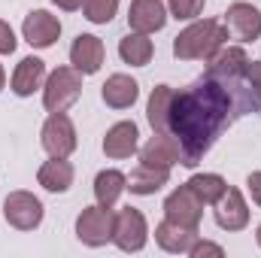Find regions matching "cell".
Wrapping results in <instances>:
<instances>
[{
  "mask_svg": "<svg viewBox=\"0 0 261 258\" xmlns=\"http://www.w3.org/2000/svg\"><path fill=\"white\" fill-rule=\"evenodd\" d=\"M243 100L249 113H261V61H249L243 70Z\"/></svg>",
  "mask_w": 261,
  "mask_h": 258,
  "instance_id": "obj_25",
  "label": "cell"
},
{
  "mask_svg": "<svg viewBox=\"0 0 261 258\" xmlns=\"http://www.w3.org/2000/svg\"><path fill=\"white\" fill-rule=\"evenodd\" d=\"M82 6H85V18L94 24H107L119 12V0H85Z\"/></svg>",
  "mask_w": 261,
  "mask_h": 258,
  "instance_id": "obj_26",
  "label": "cell"
},
{
  "mask_svg": "<svg viewBox=\"0 0 261 258\" xmlns=\"http://www.w3.org/2000/svg\"><path fill=\"white\" fill-rule=\"evenodd\" d=\"M37 179H40V186H43L46 192L61 194L73 186V164H70L67 158H52V161H46V164L40 167Z\"/></svg>",
  "mask_w": 261,
  "mask_h": 258,
  "instance_id": "obj_19",
  "label": "cell"
},
{
  "mask_svg": "<svg viewBox=\"0 0 261 258\" xmlns=\"http://www.w3.org/2000/svg\"><path fill=\"white\" fill-rule=\"evenodd\" d=\"M164 216H167L170 222L182 225V228H195L197 231L200 216H203V200H200L189 186H179L176 192L164 200Z\"/></svg>",
  "mask_w": 261,
  "mask_h": 258,
  "instance_id": "obj_8",
  "label": "cell"
},
{
  "mask_svg": "<svg viewBox=\"0 0 261 258\" xmlns=\"http://www.w3.org/2000/svg\"><path fill=\"white\" fill-rule=\"evenodd\" d=\"M203 3L206 0H167V6H170V15L179 21H192V18H197L200 12H203Z\"/></svg>",
  "mask_w": 261,
  "mask_h": 258,
  "instance_id": "obj_27",
  "label": "cell"
},
{
  "mask_svg": "<svg viewBox=\"0 0 261 258\" xmlns=\"http://www.w3.org/2000/svg\"><path fill=\"white\" fill-rule=\"evenodd\" d=\"M103 43L94 37V34H79L70 46V64L76 67L82 76H91L97 73L100 64H103Z\"/></svg>",
  "mask_w": 261,
  "mask_h": 258,
  "instance_id": "obj_13",
  "label": "cell"
},
{
  "mask_svg": "<svg viewBox=\"0 0 261 258\" xmlns=\"http://www.w3.org/2000/svg\"><path fill=\"white\" fill-rule=\"evenodd\" d=\"M216 225L225 231H243L249 225V207L240 189H225V194L216 200Z\"/></svg>",
  "mask_w": 261,
  "mask_h": 258,
  "instance_id": "obj_10",
  "label": "cell"
},
{
  "mask_svg": "<svg viewBox=\"0 0 261 258\" xmlns=\"http://www.w3.org/2000/svg\"><path fill=\"white\" fill-rule=\"evenodd\" d=\"M137 137H140V131L134 122H119V125H113V128L107 131V137H103V152H107V158H130L134 152H137Z\"/></svg>",
  "mask_w": 261,
  "mask_h": 258,
  "instance_id": "obj_16",
  "label": "cell"
},
{
  "mask_svg": "<svg viewBox=\"0 0 261 258\" xmlns=\"http://www.w3.org/2000/svg\"><path fill=\"white\" fill-rule=\"evenodd\" d=\"M82 94V73L76 67H58L43 88V107L49 113H67Z\"/></svg>",
  "mask_w": 261,
  "mask_h": 258,
  "instance_id": "obj_3",
  "label": "cell"
},
{
  "mask_svg": "<svg viewBox=\"0 0 261 258\" xmlns=\"http://www.w3.org/2000/svg\"><path fill=\"white\" fill-rule=\"evenodd\" d=\"M3 85H6V73H3V67H0V91H3Z\"/></svg>",
  "mask_w": 261,
  "mask_h": 258,
  "instance_id": "obj_32",
  "label": "cell"
},
{
  "mask_svg": "<svg viewBox=\"0 0 261 258\" xmlns=\"http://www.w3.org/2000/svg\"><path fill=\"white\" fill-rule=\"evenodd\" d=\"M40 137H43V149L52 158H67L76 149V128L67 113H49Z\"/></svg>",
  "mask_w": 261,
  "mask_h": 258,
  "instance_id": "obj_7",
  "label": "cell"
},
{
  "mask_svg": "<svg viewBox=\"0 0 261 258\" xmlns=\"http://www.w3.org/2000/svg\"><path fill=\"white\" fill-rule=\"evenodd\" d=\"M15 52V34L6 21H0V55H12Z\"/></svg>",
  "mask_w": 261,
  "mask_h": 258,
  "instance_id": "obj_29",
  "label": "cell"
},
{
  "mask_svg": "<svg viewBox=\"0 0 261 258\" xmlns=\"http://www.w3.org/2000/svg\"><path fill=\"white\" fill-rule=\"evenodd\" d=\"M155 240H158V246H161L164 252H189L197 240V231L195 228H182V225L164 219V222L155 228Z\"/></svg>",
  "mask_w": 261,
  "mask_h": 258,
  "instance_id": "obj_17",
  "label": "cell"
},
{
  "mask_svg": "<svg viewBox=\"0 0 261 258\" xmlns=\"http://www.w3.org/2000/svg\"><path fill=\"white\" fill-rule=\"evenodd\" d=\"M170 179V170H161V167H149V164H137V170L130 173L128 189L134 194H155L158 189H164Z\"/></svg>",
  "mask_w": 261,
  "mask_h": 258,
  "instance_id": "obj_22",
  "label": "cell"
},
{
  "mask_svg": "<svg viewBox=\"0 0 261 258\" xmlns=\"http://www.w3.org/2000/svg\"><path fill=\"white\" fill-rule=\"evenodd\" d=\"M128 24L137 34H155L167 24V9L161 0H134L128 9Z\"/></svg>",
  "mask_w": 261,
  "mask_h": 258,
  "instance_id": "obj_14",
  "label": "cell"
},
{
  "mask_svg": "<svg viewBox=\"0 0 261 258\" xmlns=\"http://www.w3.org/2000/svg\"><path fill=\"white\" fill-rule=\"evenodd\" d=\"M43 79H46V64L40 58H34V55L21 58L18 67H15V73H12V91L18 97H31L43 85Z\"/></svg>",
  "mask_w": 261,
  "mask_h": 258,
  "instance_id": "obj_18",
  "label": "cell"
},
{
  "mask_svg": "<svg viewBox=\"0 0 261 258\" xmlns=\"http://www.w3.org/2000/svg\"><path fill=\"white\" fill-rule=\"evenodd\" d=\"M225 24L240 43H252L261 37V12L252 3H231L225 12Z\"/></svg>",
  "mask_w": 261,
  "mask_h": 258,
  "instance_id": "obj_11",
  "label": "cell"
},
{
  "mask_svg": "<svg viewBox=\"0 0 261 258\" xmlns=\"http://www.w3.org/2000/svg\"><path fill=\"white\" fill-rule=\"evenodd\" d=\"M255 240H258V246H261V225H258V231H255Z\"/></svg>",
  "mask_w": 261,
  "mask_h": 258,
  "instance_id": "obj_33",
  "label": "cell"
},
{
  "mask_svg": "<svg viewBox=\"0 0 261 258\" xmlns=\"http://www.w3.org/2000/svg\"><path fill=\"white\" fill-rule=\"evenodd\" d=\"M52 3H58L61 9H67V12H73V9H79L85 0H52Z\"/></svg>",
  "mask_w": 261,
  "mask_h": 258,
  "instance_id": "obj_31",
  "label": "cell"
},
{
  "mask_svg": "<svg viewBox=\"0 0 261 258\" xmlns=\"http://www.w3.org/2000/svg\"><path fill=\"white\" fill-rule=\"evenodd\" d=\"M189 255H192V258H203V255L222 258V255H225V249H222V246H216V243H210V240H195V246L189 249Z\"/></svg>",
  "mask_w": 261,
  "mask_h": 258,
  "instance_id": "obj_28",
  "label": "cell"
},
{
  "mask_svg": "<svg viewBox=\"0 0 261 258\" xmlns=\"http://www.w3.org/2000/svg\"><path fill=\"white\" fill-rule=\"evenodd\" d=\"M186 186H189L203 203H216V200L225 194V189H228V183H225L219 173H195Z\"/></svg>",
  "mask_w": 261,
  "mask_h": 258,
  "instance_id": "obj_24",
  "label": "cell"
},
{
  "mask_svg": "<svg viewBox=\"0 0 261 258\" xmlns=\"http://www.w3.org/2000/svg\"><path fill=\"white\" fill-rule=\"evenodd\" d=\"M21 34H24V40H28L34 49H49V46L61 37V21H58L52 12H46V9H34V12L24 18Z\"/></svg>",
  "mask_w": 261,
  "mask_h": 258,
  "instance_id": "obj_9",
  "label": "cell"
},
{
  "mask_svg": "<svg viewBox=\"0 0 261 258\" xmlns=\"http://www.w3.org/2000/svg\"><path fill=\"white\" fill-rule=\"evenodd\" d=\"M146 237H149V228H146V219L140 210L125 207L116 213V228H113V243L122 249V252H140L146 246Z\"/></svg>",
  "mask_w": 261,
  "mask_h": 258,
  "instance_id": "obj_5",
  "label": "cell"
},
{
  "mask_svg": "<svg viewBox=\"0 0 261 258\" xmlns=\"http://www.w3.org/2000/svg\"><path fill=\"white\" fill-rule=\"evenodd\" d=\"M125 189H128V176L122 170H100L94 176V197L100 207H113Z\"/></svg>",
  "mask_w": 261,
  "mask_h": 258,
  "instance_id": "obj_20",
  "label": "cell"
},
{
  "mask_svg": "<svg viewBox=\"0 0 261 258\" xmlns=\"http://www.w3.org/2000/svg\"><path fill=\"white\" fill-rule=\"evenodd\" d=\"M228 40V28L216 18L195 21L173 40V55L179 61H210Z\"/></svg>",
  "mask_w": 261,
  "mask_h": 258,
  "instance_id": "obj_2",
  "label": "cell"
},
{
  "mask_svg": "<svg viewBox=\"0 0 261 258\" xmlns=\"http://www.w3.org/2000/svg\"><path fill=\"white\" fill-rule=\"evenodd\" d=\"M152 40L146 37V34H128V37H122V43H119V55H122V61L130 67H146L152 61Z\"/></svg>",
  "mask_w": 261,
  "mask_h": 258,
  "instance_id": "obj_23",
  "label": "cell"
},
{
  "mask_svg": "<svg viewBox=\"0 0 261 258\" xmlns=\"http://www.w3.org/2000/svg\"><path fill=\"white\" fill-rule=\"evenodd\" d=\"M140 164L161 167V170H170L173 164H182L179 143H176L170 134H155V137L140 149Z\"/></svg>",
  "mask_w": 261,
  "mask_h": 258,
  "instance_id": "obj_12",
  "label": "cell"
},
{
  "mask_svg": "<svg viewBox=\"0 0 261 258\" xmlns=\"http://www.w3.org/2000/svg\"><path fill=\"white\" fill-rule=\"evenodd\" d=\"M100 97H103V104L113 107V110H128V107H134V100L140 97V85H137L130 76H125V73H113V76L103 82Z\"/></svg>",
  "mask_w": 261,
  "mask_h": 258,
  "instance_id": "obj_15",
  "label": "cell"
},
{
  "mask_svg": "<svg viewBox=\"0 0 261 258\" xmlns=\"http://www.w3.org/2000/svg\"><path fill=\"white\" fill-rule=\"evenodd\" d=\"M173 100V88L170 85H155L149 94V107H146V119L155 134H167V110Z\"/></svg>",
  "mask_w": 261,
  "mask_h": 258,
  "instance_id": "obj_21",
  "label": "cell"
},
{
  "mask_svg": "<svg viewBox=\"0 0 261 258\" xmlns=\"http://www.w3.org/2000/svg\"><path fill=\"white\" fill-rule=\"evenodd\" d=\"M113 228H116V213L113 207H88L79 213L76 219V237L85 246H103L113 240Z\"/></svg>",
  "mask_w": 261,
  "mask_h": 258,
  "instance_id": "obj_4",
  "label": "cell"
},
{
  "mask_svg": "<svg viewBox=\"0 0 261 258\" xmlns=\"http://www.w3.org/2000/svg\"><path fill=\"white\" fill-rule=\"evenodd\" d=\"M234 119H240L234 97L213 76H200L189 88L173 91L167 110V134L179 143V155L186 167H197V161L213 149Z\"/></svg>",
  "mask_w": 261,
  "mask_h": 258,
  "instance_id": "obj_1",
  "label": "cell"
},
{
  "mask_svg": "<svg viewBox=\"0 0 261 258\" xmlns=\"http://www.w3.org/2000/svg\"><path fill=\"white\" fill-rule=\"evenodd\" d=\"M3 219L18 231H34L43 222V203L31 192H12L3 200Z\"/></svg>",
  "mask_w": 261,
  "mask_h": 258,
  "instance_id": "obj_6",
  "label": "cell"
},
{
  "mask_svg": "<svg viewBox=\"0 0 261 258\" xmlns=\"http://www.w3.org/2000/svg\"><path fill=\"white\" fill-rule=\"evenodd\" d=\"M246 189H249V194H252V200L261 207V170H255V173L246 176Z\"/></svg>",
  "mask_w": 261,
  "mask_h": 258,
  "instance_id": "obj_30",
  "label": "cell"
}]
</instances>
